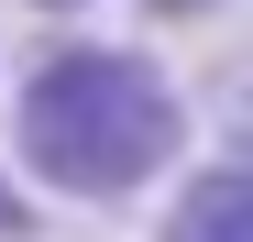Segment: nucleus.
Returning <instances> with one entry per match:
<instances>
[{
    "label": "nucleus",
    "instance_id": "3",
    "mask_svg": "<svg viewBox=\"0 0 253 242\" xmlns=\"http://www.w3.org/2000/svg\"><path fill=\"white\" fill-rule=\"evenodd\" d=\"M0 242H33V187L0 165Z\"/></svg>",
    "mask_w": 253,
    "mask_h": 242
},
{
    "label": "nucleus",
    "instance_id": "1",
    "mask_svg": "<svg viewBox=\"0 0 253 242\" xmlns=\"http://www.w3.org/2000/svg\"><path fill=\"white\" fill-rule=\"evenodd\" d=\"M11 154L44 198L77 209H110V198H143L154 176H176L187 154V99L143 44H55L22 66L11 88Z\"/></svg>",
    "mask_w": 253,
    "mask_h": 242
},
{
    "label": "nucleus",
    "instance_id": "5",
    "mask_svg": "<svg viewBox=\"0 0 253 242\" xmlns=\"http://www.w3.org/2000/svg\"><path fill=\"white\" fill-rule=\"evenodd\" d=\"M33 11H88V0H33Z\"/></svg>",
    "mask_w": 253,
    "mask_h": 242
},
{
    "label": "nucleus",
    "instance_id": "4",
    "mask_svg": "<svg viewBox=\"0 0 253 242\" xmlns=\"http://www.w3.org/2000/svg\"><path fill=\"white\" fill-rule=\"evenodd\" d=\"M143 11H154V22H209L220 0H143Z\"/></svg>",
    "mask_w": 253,
    "mask_h": 242
},
{
    "label": "nucleus",
    "instance_id": "2",
    "mask_svg": "<svg viewBox=\"0 0 253 242\" xmlns=\"http://www.w3.org/2000/svg\"><path fill=\"white\" fill-rule=\"evenodd\" d=\"M154 242H253V165H242V154H220V165L176 176Z\"/></svg>",
    "mask_w": 253,
    "mask_h": 242
}]
</instances>
